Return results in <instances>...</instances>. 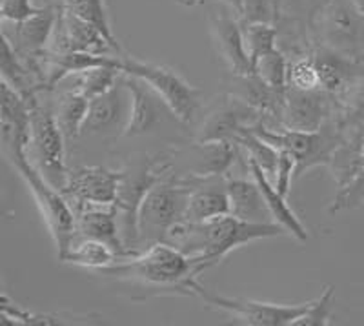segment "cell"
Wrapping results in <instances>:
<instances>
[{
  "label": "cell",
  "mask_w": 364,
  "mask_h": 326,
  "mask_svg": "<svg viewBox=\"0 0 364 326\" xmlns=\"http://www.w3.org/2000/svg\"><path fill=\"white\" fill-rule=\"evenodd\" d=\"M200 272L204 268L190 256L162 241L142 248L141 252L120 257L117 263L93 273L132 283L154 295H195L193 283Z\"/></svg>",
  "instance_id": "cell-1"
},
{
  "label": "cell",
  "mask_w": 364,
  "mask_h": 326,
  "mask_svg": "<svg viewBox=\"0 0 364 326\" xmlns=\"http://www.w3.org/2000/svg\"><path fill=\"white\" fill-rule=\"evenodd\" d=\"M282 236H288V231L281 224L252 223L230 214L204 223L181 221L168 231L166 243L173 244L206 270L245 244Z\"/></svg>",
  "instance_id": "cell-2"
},
{
  "label": "cell",
  "mask_w": 364,
  "mask_h": 326,
  "mask_svg": "<svg viewBox=\"0 0 364 326\" xmlns=\"http://www.w3.org/2000/svg\"><path fill=\"white\" fill-rule=\"evenodd\" d=\"M200 177L186 175L175 177V174L166 175L146 194L139 208V236L141 250L149 244L162 243L168 237V231L186 217L188 201Z\"/></svg>",
  "instance_id": "cell-3"
},
{
  "label": "cell",
  "mask_w": 364,
  "mask_h": 326,
  "mask_svg": "<svg viewBox=\"0 0 364 326\" xmlns=\"http://www.w3.org/2000/svg\"><path fill=\"white\" fill-rule=\"evenodd\" d=\"M41 93L29 99V120H31V141L28 157L31 164L48 182L64 190L70 169L66 164V135L58 126L53 113V104L42 102Z\"/></svg>",
  "instance_id": "cell-4"
},
{
  "label": "cell",
  "mask_w": 364,
  "mask_h": 326,
  "mask_svg": "<svg viewBox=\"0 0 364 326\" xmlns=\"http://www.w3.org/2000/svg\"><path fill=\"white\" fill-rule=\"evenodd\" d=\"M122 71L144 80L170 107L171 115L181 122L190 124L200 112L203 91L188 83L177 70L164 64L144 62L132 55H122Z\"/></svg>",
  "instance_id": "cell-5"
},
{
  "label": "cell",
  "mask_w": 364,
  "mask_h": 326,
  "mask_svg": "<svg viewBox=\"0 0 364 326\" xmlns=\"http://www.w3.org/2000/svg\"><path fill=\"white\" fill-rule=\"evenodd\" d=\"M13 168L17 169L28 190L33 195L42 221L57 248V259L63 261L71 241L77 236V217L70 201L64 197L63 191L42 177L41 172L31 164L29 159L15 162Z\"/></svg>",
  "instance_id": "cell-6"
},
{
  "label": "cell",
  "mask_w": 364,
  "mask_h": 326,
  "mask_svg": "<svg viewBox=\"0 0 364 326\" xmlns=\"http://www.w3.org/2000/svg\"><path fill=\"white\" fill-rule=\"evenodd\" d=\"M252 130L277 149L294 153V157L297 159V175H302L315 166H330L333 155L343 144V132L336 117L317 132H301V130L288 128L272 130L264 126L262 120Z\"/></svg>",
  "instance_id": "cell-7"
},
{
  "label": "cell",
  "mask_w": 364,
  "mask_h": 326,
  "mask_svg": "<svg viewBox=\"0 0 364 326\" xmlns=\"http://www.w3.org/2000/svg\"><path fill=\"white\" fill-rule=\"evenodd\" d=\"M311 24L318 44L364 62V13L353 0H328Z\"/></svg>",
  "instance_id": "cell-8"
},
{
  "label": "cell",
  "mask_w": 364,
  "mask_h": 326,
  "mask_svg": "<svg viewBox=\"0 0 364 326\" xmlns=\"http://www.w3.org/2000/svg\"><path fill=\"white\" fill-rule=\"evenodd\" d=\"M193 293L211 308L220 310L240 325L250 326L297 325L299 319L306 314L311 306V301L301 303V305H275V303L253 301V299L224 298V295L208 292L199 281L193 283Z\"/></svg>",
  "instance_id": "cell-9"
},
{
  "label": "cell",
  "mask_w": 364,
  "mask_h": 326,
  "mask_svg": "<svg viewBox=\"0 0 364 326\" xmlns=\"http://www.w3.org/2000/svg\"><path fill=\"white\" fill-rule=\"evenodd\" d=\"M0 141H2V152L11 166L29 159L28 149L31 141L29 104L6 80L0 83Z\"/></svg>",
  "instance_id": "cell-10"
},
{
  "label": "cell",
  "mask_w": 364,
  "mask_h": 326,
  "mask_svg": "<svg viewBox=\"0 0 364 326\" xmlns=\"http://www.w3.org/2000/svg\"><path fill=\"white\" fill-rule=\"evenodd\" d=\"M336 115L337 102L326 90L304 91L288 86L279 128L317 132Z\"/></svg>",
  "instance_id": "cell-11"
},
{
  "label": "cell",
  "mask_w": 364,
  "mask_h": 326,
  "mask_svg": "<svg viewBox=\"0 0 364 326\" xmlns=\"http://www.w3.org/2000/svg\"><path fill=\"white\" fill-rule=\"evenodd\" d=\"M262 115L255 107L246 104L239 97L228 93L226 100L220 102L217 110L210 113L200 124L195 142L211 144V142H233L239 139L246 130L255 128L261 122Z\"/></svg>",
  "instance_id": "cell-12"
},
{
  "label": "cell",
  "mask_w": 364,
  "mask_h": 326,
  "mask_svg": "<svg viewBox=\"0 0 364 326\" xmlns=\"http://www.w3.org/2000/svg\"><path fill=\"white\" fill-rule=\"evenodd\" d=\"M68 51H90V53L109 55V51L117 50L95 26L60 6L57 24H55L50 46H48V53L58 55L68 53Z\"/></svg>",
  "instance_id": "cell-13"
},
{
  "label": "cell",
  "mask_w": 364,
  "mask_h": 326,
  "mask_svg": "<svg viewBox=\"0 0 364 326\" xmlns=\"http://www.w3.org/2000/svg\"><path fill=\"white\" fill-rule=\"evenodd\" d=\"M119 182L120 169L115 172L106 166H77L70 169L66 186L60 191L70 204H115Z\"/></svg>",
  "instance_id": "cell-14"
},
{
  "label": "cell",
  "mask_w": 364,
  "mask_h": 326,
  "mask_svg": "<svg viewBox=\"0 0 364 326\" xmlns=\"http://www.w3.org/2000/svg\"><path fill=\"white\" fill-rule=\"evenodd\" d=\"M129 104H132V95L126 86L124 71H122V77L112 90L90 100V110H87L82 133L122 135L129 119Z\"/></svg>",
  "instance_id": "cell-15"
},
{
  "label": "cell",
  "mask_w": 364,
  "mask_h": 326,
  "mask_svg": "<svg viewBox=\"0 0 364 326\" xmlns=\"http://www.w3.org/2000/svg\"><path fill=\"white\" fill-rule=\"evenodd\" d=\"M318 71L321 88L333 99L341 100L364 77V62L353 61L328 46L315 44L310 50Z\"/></svg>",
  "instance_id": "cell-16"
},
{
  "label": "cell",
  "mask_w": 364,
  "mask_h": 326,
  "mask_svg": "<svg viewBox=\"0 0 364 326\" xmlns=\"http://www.w3.org/2000/svg\"><path fill=\"white\" fill-rule=\"evenodd\" d=\"M210 35L211 42L215 46L217 55L226 64L228 71L232 75H250L253 73V64L246 51L242 22L237 15L215 13L210 17Z\"/></svg>",
  "instance_id": "cell-17"
},
{
  "label": "cell",
  "mask_w": 364,
  "mask_h": 326,
  "mask_svg": "<svg viewBox=\"0 0 364 326\" xmlns=\"http://www.w3.org/2000/svg\"><path fill=\"white\" fill-rule=\"evenodd\" d=\"M58 9L55 6H46L37 15L22 22H9L13 29H2V35L11 42L13 50L22 58H38L48 53L51 35L58 19Z\"/></svg>",
  "instance_id": "cell-18"
},
{
  "label": "cell",
  "mask_w": 364,
  "mask_h": 326,
  "mask_svg": "<svg viewBox=\"0 0 364 326\" xmlns=\"http://www.w3.org/2000/svg\"><path fill=\"white\" fill-rule=\"evenodd\" d=\"M77 217V236L97 239L112 246L120 257H128L132 253L124 246L120 236L119 211L115 204H71Z\"/></svg>",
  "instance_id": "cell-19"
},
{
  "label": "cell",
  "mask_w": 364,
  "mask_h": 326,
  "mask_svg": "<svg viewBox=\"0 0 364 326\" xmlns=\"http://www.w3.org/2000/svg\"><path fill=\"white\" fill-rule=\"evenodd\" d=\"M124 80L132 95V104H129V119L122 137H141L151 133L162 122V110L168 106L139 77L124 73Z\"/></svg>",
  "instance_id": "cell-20"
},
{
  "label": "cell",
  "mask_w": 364,
  "mask_h": 326,
  "mask_svg": "<svg viewBox=\"0 0 364 326\" xmlns=\"http://www.w3.org/2000/svg\"><path fill=\"white\" fill-rule=\"evenodd\" d=\"M232 214L230 195L226 188V177H210L197 182L190 194L186 217L190 223H204Z\"/></svg>",
  "instance_id": "cell-21"
},
{
  "label": "cell",
  "mask_w": 364,
  "mask_h": 326,
  "mask_svg": "<svg viewBox=\"0 0 364 326\" xmlns=\"http://www.w3.org/2000/svg\"><path fill=\"white\" fill-rule=\"evenodd\" d=\"M246 164H248L252 177L255 179L259 188H261L262 195H264L266 206H268L269 214H272L273 223L281 224V226L288 231V236H294L297 241H306L308 239L306 226L301 223L299 215L291 210V206L288 204V199L282 197V195L279 194L277 188L273 186L272 179L264 174V169L257 164V162L246 159Z\"/></svg>",
  "instance_id": "cell-22"
},
{
  "label": "cell",
  "mask_w": 364,
  "mask_h": 326,
  "mask_svg": "<svg viewBox=\"0 0 364 326\" xmlns=\"http://www.w3.org/2000/svg\"><path fill=\"white\" fill-rule=\"evenodd\" d=\"M226 188L232 204V215L252 223H273L264 195L255 179H237L226 175Z\"/></svg>",
  "instance_id": "cell-23"
},
{
  "label": "cell",
  "mask_w": 364,
  "mask_h": 326,
  "mask_svg": "<svg viewBox=\"0 0 364 326\" xmlns=\"http://www.w3.org/2000/svg\"><path fill=\"white\" fill-rule=\"evenodd\" d=\"M119 259V253L106 243H100V241L97 239H90V237L75 236L70 248H68L66 256L63 257L60 263L80 266V268H87L91 270V272H97V270H102L106 268V266L113 265V263H117Z\"/></svg>",
  "instance_id": "cell-24"
},
{
  "label": "cell",
  "mask_w": 364,
  "mask_h": 326,
  "mask_svg": "<svg viewBox=\"0 0 364 326\" xmlns=\"http://www.w3.org/2000/svg\"><path fill=\"white\" fill-rule=\"evenodd\" d=\"M51 104H53L55 119L66 139L82 135L84 122H86L87 110H90V99L84 97L80 91L68 88V90L57 93Z\"/></svg>",
  "instance_id": "cell-25"
},
{
  "label": "cell",
  "mask_w": 364,
  "mask_h": 326,
  "mask_svg": "<svg viewBox=\"0 0 364 326\" xmlns=\"http://www.w3.org/2000/svg\"><path fill=\"white\" fill-rule=\"evenodd\" d=\"M91 315H71V314H35L21 306L9 303L8 295H2V314L0 321L2 325H86Z\"/></svg>",
  "instance_id": "cell-26"
},
{
  "label": "cell",
  "mask_w": 364,
  "mask_h": 326,
  "mask_svg": "<svg viewBox=\"0 0 364 326\" xmlns=\"http://www.w3.org/2000/svg\"><path fill=\"white\" fill-rule=\"evenodd\" d=\"M120 77H122V70L119 68H91V70L70 75L66 79L73 83L71 90L80 91L84 97L91 100L112 90L119 83Z\"/></svg>",
  "instance_id": "cell-27"
},
{
  "label": "cell",
  "mask_w": 364,
  "mask_h": 326,
  "mask_svg": "<svg viewBox=\"0 0 364 326\" xmlns=\"http://www.w3.org/2000/svg\"><path fill=\"white\" fill-rule=\"evenodd\" d=\"M63 6L70 9V11H73L75 15H79L80 19L90 22V24L95 26L100 33L108 38L109 44L115 48L117 53L124 55L119 41H117L115 35H113V29H112V24H109V17H108V9H106L104 0H64Z\"/></svg>",
  "instance_id": "cell-28"
},
{
  "label": "cell",
  "mask_w": 364,
  "mask_h": 326,
  "mask_svg": "<svg viewBox=\"0 0 364 326\" xmlns=\"http://www.w3.org/2000/svg\"><path fill=\"white\" fill-rule=\"evenodd\" d=\"M235 144L239 146V148L245 149L246 157L261 166V168L264 169V174L273 181V175H275V169H277L279 162V149L275 148V146L269 144L266 139H262V137L257 132H253V130H246V132L237 139Z\"/></svg>",
  "instance_id": "cell-29"
},
{
  "label": "cell",
  "mask_w": 364,
  "mask_h": 326,
  "mask_svg": "<svg viewBox=\"0 0 364 326\" xmlns=\"http://www.w3.org/2000/svg\"><path fill=\"white\" fill-rule=\"evenodd\" d=\"M242 22V21H240ZM242 33H245L246 51L250 55V61L255 66L259 58L268 55L277 48V26L264 24V22H242Z\"/></svg>",
  "instance_id": "cell-30"
},
{
  "label": "cell",
  "mask_w": 364,
  "mask_h": 326,
  "mask_svg": "<svg viewBox=\"0 0 364 326\" xmlns=\"http://www.w3.org/2000/svg\"><path fill=\"white\" fill-rule=\"evenodd\" d=\"M288 68H290L288 55L275 48L268 55L259 58V62L253 66V71L273 90L286 93V90H288Z\"/></svg>",
  "instance_id": "cell-31"
},
{
  "label": "cell",
  "mask_w": 364,
  "mask_h": 326,
  "mask_svg": "<svg viewBox=\"0 0 364 326\" xmlns=\"http://www.w3.org/2000/svg\"><path fill=\"white\" fill-rule=\"evenodd\" d=\"M288 86L304 91L318 90L321 88L317 66H315L310 51L291 57L290 68H288Z\"/></svg>",
  "instance_id": "cell-32"
},
{
  "label": "cell",
  "mask_w": 364,
  "mask_h": 326,
  "mask_svg": "<svg viewBox=\"0 0 364 326\" xmlns=\"http://www.w3.org/2000/svg\"><path fill=\"white\" fill-rule=\"evenodd\" d=\"M331 303H333V286H326L323 295L315 301H311V306L308 312L299 319L295 326H326L331 325Z\"/></svg>",
  "instance_id": "cell-33"
},
{
  "label": "cell",
  "mask_w": 364,
  "mask_h": 326,
  "mask_svg": "<svg viewBox=\"0 0 364 326\" xmlns=\"http://www.w3.org/2000/svg\"><path fill=\"white\" fill-rule=\"evenodd\" d=\"M277 0H242V22H264L277 24Z\"/></svg>",
  "instance_id": "cell-34"
},
{
  "label": "cell",
  "mask_w": 364,
  "mask_h": 326,
  "mask_svg": "<svg viewBox=\"0 0 364 326\" xmlns=\"http://www.w3.org/2000/svg\"><path fill=\"white\" fill-rule=\"evenodd\" d=\"M294 174H297V159L294 157V153L286 152V149H279V162L275 175H273V186L286 199L290 195Z\"/></svg>",
  "instance_id": "cell-35"
},
{
  "label": "cell",
  "mask_w": 364,
  "mask_h": 326,
  "mask_svg": "<svg viewBox=\"0 0 364 326\" xmlns=\"http://www.w3.org/2000/svg\"><path fill=\"white\" fill-rule=\"evenodd\" d=\"M41 9L33 6V0H0L2 22H22L37 15Z\"/></svg>",
  "instance_id": "cell-36"
},
{
  "label": "cell",
  "mask_w": 364,
  "mask_h": 326,
  "mask_svg": "<svg viewBox=\"0 0 364 326\" xmlns=\"http://www.w3.org/2000/svg\"><path fill=\"white\" fill-rule=\"evenodd\" d=\"M220 2H223L233 15H237L239 19L242 17V0H220Z\"/></svg>",
  "instance_id": "cell-37"
},
{
  "label": "cell",
  "mask_w": 364,
  "mask_h": 326,
  "mask_svg": "<svg viewBox=\"0 0 364 326\" xmlns=\"http://www.w3.org/2000/svg\"><path fill=\"white\" fill-rule=\"evenodd\" d=\"M182 6H197L199 2H203V0H178Z\"/></svg>",
  "instance_id": "cell-38"
},
{
  "label": "cell",
  "mask_w": 364,
  "mask_h": 326,
  "mask_svg": "<svg viewBox=\"0 0 364 326\" xmlns=\"http://www.w3.org/2000/svg\"><path fill=\"white\" fill-rule=\"evenodd\" d=\"M353 2H355V6H357V8H359L360 11L364 13V0H353Z\"/></svg>",
  "instance_id": "cell-39"
}]
</instances>
